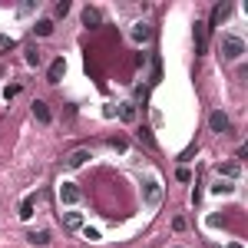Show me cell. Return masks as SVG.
I'll return each instance as SVG.
<instances>
[{"label":"cell","mask_w":248,"mask_h":248,"mask_svg":"<svg viewBox=\"0 0 248 248\" xmlns=\"http://www.w3.org/2000/svg\"><path fill=\"white\" fill-rule=\"evenodd\" d=\"M3 96H7V99H14V96H20V86H7V90H3Z\"/></svg>","instance_id":"24"},{"label":"cell","mask_w":248,"mask_h":248,"mask_svg":"<svg viewBox=\"0 0 248 248\" xmlns=\"http://www.w3.org/2000/svg\"><path fill=\"white\" fill-rule=\"evenodd\" d=\"M195 53H205V23H195Z\"/></svg>","instance_id":"13"},{"label":"cell","mask_w":248,"mask_h":248,"mask_svg":"<svg viewBox=\"0 0 248 248\" xmlns=\"http://www.w3.org/2000/svg\"><path fill=\"white\" fill-rule=\"evenodd\" d=\"M232 189H235V186H232V182H222V179H218V182L212 186V192H215V195H229Z\"/></svg>","instance_id":"18"},{"label":"cell","mask_w":248,"mask_h":248,"mask_svg":"<svg viewBox=\"0 0 248 248\" xmlns=\"http://www.w3.org/2000/svg\"><path fill=\"white\" fill-rule=\"evenodd\" d=\"M129 37H133V43H146V40L153 37V27H149L146 20H139V23H133V30H129Z\"/></svg>","instance_id":"5"},{"label":"cell","mask_w":248,"mask_h":248,"mask_svg":"<svg viewBox=\"0 0 248 248\" xmlns=\"http://www.w3.org/2000/svg\"><path fill=\"white\" fill-rule=\"evenodd\" d=\"M116 113H119L123 123H136V106H133V103H119V109H116Z\"/></svg>","instance_id":"11"},{"label":"cell","mask_w":248,"mask_h":248,"mask_svg":"<svg viewBox=\"0 0 248 248\" xmlns=\"http://www.w3.org/2000/svg\"><path fill=\"white\" fill-rule=\"evenodd\" d=\"M79 199H83V192H79L73 182H63V186H60V202H63V205H77Z\"/></svg>","instance_id":"3"},{"label":"cell","mask_w":248,"mask_h":248,"mask_svg":"<svg viewBox=\"0 0 248 248\" xmlns=\"http://www.w3.org/2000/svg\"><path fill=\"white\" fill-rule=\"evenodd\" d=\"M86 159H90V149H73V153L66 155V166H70V169H79Z\"/></svg>","instance_id":"7"},{"label":"cell","mask_w":248,"mask_h":248,"mask_svg":"<svg viewBox=\"0 0 248 248\" xmlns=\"http://www.w3.org/2000/svg\"><path fill=\"white\" fill-rule=\"evenodd\" d=\"M245 53V40L242 37H222V57L225 60H238Z\"/></svg>","instance_id":"1"},{"label":"cell","mask_w":248,"mask_h":248,"mask_svg":"<svg viewBox=\"0 0 248 248\" xmlns=\"http://www.w3.org/2000/svg\"><path fill=\"white\" fill-rule=\"evenodd\" d=\"M33 215V199H23V205H20V218H30Z\"/></svg>","instance_id":"19"},{"label":"cell","mask_w":248,"mask_h":248,"mask_svg":"<svg viewBox=\"0 0 248 248\" xmlns=\"http://www.w3.org/2000/svg\"><path fill=\"white\" fill-rule=\"evenodd\" d=\"M229 248H245V245H238V242H229Z\"/></svg>","instance_id":"25"},{"label":"cell","mask_w":248,"mask_h":248,"mask_svg":"<svg viewBox=\"0 0 248 248\" xmlns=\"http://www.w3.org/2000/svg\"><path fill=\"white\" fill-rule=\"evenodd\" d=\"M27 238H30L33 245H46V242H50V232H46V229H40V232H30Z\"/></svg>","instance_id":"15"},{"label":"cell","mask_w":248,"mask_h":248,"mask_svg":"<svg viewBox=\"0 0 248 248\" xmlns=\"http://www.w3.org/2000/svg\"><path fill=\"white\" fill-rule=\"evenodd\" d=\"M209 126H212V133H229V129H232L229 116L222 113V109H215V113H209Z\"/></svg>","instance_id":"4"},{"label":"cell","mask_w":248,"mask_h":248,"mask_svg":"<svg viewBox=\"0 0 248 248\" xmlns=\"http://www.w3.org/2000/svg\"><path fill=\"white\" fill-rule=\"evenodd\" d=\"M175 179H179V182H189V179H192V172H189V169H186V166H182V169L175 172Z\"/></svg>","instance_id":"21"},{"label":"cell","mask_w":248,"mask_h":248,"mask_svg":"<svg viewBox=\"0 0 248 248\" xmlns=\"http://www.w3.org/2000/svg\"><path fill=\"white\" fill-rule=\"evenodd\" d=\"M63 225L70 232H79L83 229V215H79V212H63Z\"/></svg>","instance_id":"8"},{"label":"cell","mask_w":248,"mask_h":248,"mask_svg":"<svg viewBox=\"0 0 248 248\" xmlns=\"http://www.w3.org/2000/svg\"><path fill=\"white\" fill-rule=\"evenodd\" d=\"M83 235H86L90 242H99V238H103V235H99V232H96V229H83Z\"/></svg>","instance_id":"22"},{"label":"cell","mask_w":248,"mask_h":248,"mask_svg":"<svg viewBox=\"0 0 248 248\" xmlns=\"http://www.w3.org/2000/svg\"><path fill=\"white\" fill-rule=\"evenodd\" d=\"M63 73H66V60L57 57L53 63H50V73H46V79H50V83H60V79H63Z\"/></svg>","instance_id":"6"},{"label":"cell","mask_w":248,"mask_h":248,"mask_svg":"<svg viewBox=\"0 0 248 248\" xmlns=\"http://www.w3.org/2000/svg\"><path fill=\"white\" fill-rule=\"evenodd\" d=\"M218 175H225V179H235V175H238V166H235V162H225V166H218Z\"/></svg>","instance_id":"17"},{"label":"cell","mask_w":248,"mask_h":248,"mask_svg":"<svg viewBox=\"0 0 248 248\" xmlns=\"http://www.w3.org/2000/svg\"><path fill=\"white\" fill-rule=\"evenodd\" d=\"M66 14H70V3H66V0L57 3V17H66Z\"/></svg>","instance_id":"23"},{"label":"cell","mask_w":248,"mask_h":248,"mask_svg":"<svg viewBox=\"0 0 248 248\" xmlns=\"http://www.w3.org/2000/svg\"><path fill=\"white\" fill-rule=\"evenodd\" d=\"M83 23L93 30V27H99V23H103V14H99L96 7H86V10H83Z\"/></svg>","instance_id":"9"},{"label":"cell","mask_w":248,"mask_h":248,"mask_svg":"<svg viewBox=\"0 0 248 248\" xmlns=\"http://www.w3.org/2000/svg\"><path fill=\"white\" fill-rule=\"evenodd\" d=\"M10 46H14V40H10V37H3V33H0V53H7Z\"/></svg>","instance_id":"20"},{"label":"cell","mask_w":248,"mask_h":248,"mask_svg":"<svg viewBox=\"0 0 248 248\" xmlns=\"http://www.w3.org/2000/svg\"><path fill=\"white\" fill-rule=\"evenodd\" d=\"M23 53H27V57H23V60H27L30 66H40V50H37V46H27Z\"/></svg>","instance_id":"16"},{"label":"cell","mask_w":248,"mask_h":248,"mask_svg":"<svg viewBox=\"0 0 248 248\" xmlns=\"http://www.w3.org/2000/svg\"><path fill=\"white\" fill-rule=\"evenodd\" d=\"M33 116H37L40 123H50V119H53V116H50V106H46L43 99H37V103H33Z\"/></svg>","instance_id":"12"},{"label":"cell","mask_w":248,"mask_h":248,"mask_svg":"<svg viewBox=\"0 0 248 248\" xmlns=\"http://www.w3.org/2000/svg\"><path fill=\"white\" fill-rule=\"evenodd\" d=\"M159 202H162V186H159V179H149L146 182V209H159Z\"/></svg>","instance_id":"2"},{"label":"cell","mask_w":248,"mask_h":248,"mask_svg":"<svg viewBox=\"0 0 248 248\" xmlns=\"http://www.w3.org/2000/svg\"><path fill=\"white\" fill-rule=\"evenodd\" d=\"M229 14H232V3H218V7L212 10V27H218V23L229 17Z\"/></svg>","instance_id":"10"},{"label":"cell","mask_w":248,"mask_h":248,"mask_svg":"<svg viewBox=\"0 0 248 248\" xmlns=\"http://www.w3.org/2000/svg\"><path fill=\"white\" fill-rule=\"evenodd\" d=\"M33 33H37V37H50V33H53V20H40L37 27H33Z\"/></svg>","instance_id":"14"}]
</instances>
